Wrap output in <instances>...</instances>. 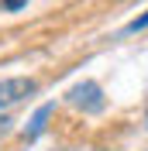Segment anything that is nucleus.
Here are the masks:
<instances>
[{
    "instance_id": "obj_1",
    "label": "nucleus",
    "mask_w": 148,
    "mask_h": 151,
    "mask_svg": "<svg viewBox=\"0 0 148 151\" xmlns=\"http://www.w3.org/2000/svg\"><path fill=\"white\" fill-rule=\"evenodd\" d=\"M38 93V83L28 79V76H10V79H0V110L28 100V96Z\"/></svg>"
},
{
    "instance_id": "obj_2",
    "label": "nucleus",
    "mask_w": 148,
    "mask_h": 151,
    "mask_svg": "<svg viewBox=\"0 0 148 151\" xmlns=\"http://www.w3.org/2000/svg\"><path fill=\"white\" fill-rule=\"evenodd\" d=\"M69 103L79 106V110H86V113H96V110H103V89L93 83V79H86V83H79V86L69 89Z\"/></svg>"
},
{
    "instance_id": "obj_3",
    "label": "nucleus",
    "mask_w": 148,
    "mask_h": 151,
    "mask_svg": "<svg viewBox=\"0 0 148 151\" xmlns=\"http://www.w3.org/2000/svg\"><path fill=\"white\" fill-rule=\"evenodd\" d=\"M52 110H55V106H52V103H45V106H41V110L35 113V120H31V127H28V131H24V137H38V134L45 131V120H48V117H52Z\"/></svg>"
},
{
    "instance_id": "obj_4",
    "label": "nucleus",
    "mask_w": 148,
    "mask_h": 151,
    "mask_svg": "<svg viewBox=\"0 0 148 151\" xmlns=\"http://www.w3.org/2000/svg\"><path fill=\"white\" fill-rule=\"evenodd\" d=\"M145 28H148V14H145V17H134V21L128 24V31H131V35H134V31H145Z\"/></svg>"
},
{
    "instance_id": "obj_5",
    "label": "nucleus",
    "mask_w": 148,
    "mask_h": 151,
    "mask_svg": "<svg viewBox=\"0 0 148 151\" xmlns=\"http://www.w3.org/2000/svg\"><path fill=\"white\" fill-rule=\"evenodd\" d=\"M7 124H10L7 117H0V137H4V134H7Z\"/></svg>"
},
{
    "instance_id": "obj_6",
    "label": "nucleus",
    "mask_w": 148,
    "mask_h": 151,
    "mask_svg": "<svg viewBox=\"0 0 148 151\" xmlns=\"http://www.w3.org/2000/svg\"><path fill=\"white\" fill-rule=\"evenodd\" d=\"M4 4H7V7H10V10H17V7H21V4H24V0H4Z\"/></svg>"
}]
</instances>
